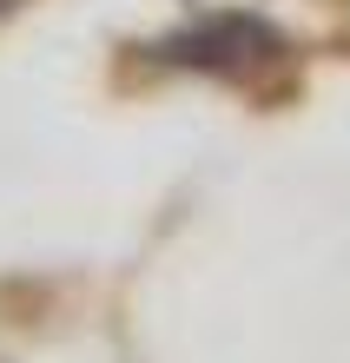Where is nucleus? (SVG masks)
<instances>
[{"label":"nucleus","instance_id":"f257e3e1","mask_svg":"<svg viewBox=\"0 0 350 363\" xmlns=\"http://www.w3.org/2000/svg\"><path fill=\"white\" fill-rule=\"evenodd\" d=\"M278 60H284V40L251 13H212L172 40V67H199L231 79V86H251V73H271Z\"/></svg>","mask_w":350,"mask_h":363}]
</instances>
